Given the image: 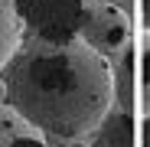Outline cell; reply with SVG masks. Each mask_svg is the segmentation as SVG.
Returning a JSON list of instances; mask_svg holds the SVG:
<instances>
[{
	"mask_svg": "<svg viewBox=\"0 0 150 147\" xmlns=\"http://www.w3.org/2000/svg\"><path fill=\"white\" fill-rule=\"evenodd\" d=\"M0 82L7 105L52 147L85 144L114 108L111 62L79 39L42 43L23 36Z\"/></svg>",
	"mask_w": 150,
	"mask_h": 147,
	"instance_id": "cell-1",
	"label": "cell"
},
{
	"mask_svg": "<svg viewBox=\"0 0 150 147\" xmlns=\"http://www.w3.org/2000/svg\"><path fill=\"white\" fill-rule=\"evenodd\" d=\"M79 43H85L105 62H114L134 43L127 13L114 0H88L82 13V26H79Z\"/></svg>",
	"mask_w": 150,
	"mask_h": 147,
	"instance_id": "cell-2",
	"label": "cell"
},
{
	"mask_svg": "<svg viewBox=\"0 0 150 147\" xmlns=\"http://www.w3.org/2000/svg\"><path fill=\"white\" fill-rule=\"evenodd\" d=\"M88 0H23V36L42 43H72L79 39L82 13Z\"/></svg>",
	"mask_w": 150,
	"mask_h": 147,
	"instance_id": "cell-3",
	"label": "cell"
},
{
	"mask_svg": "<svg viewBox=\"0 0 150 147\" xmlns=\"http://www.w3.org/2000/svg\"><path fill=\"white\" fill-rule=\"evenodd\" d=\"M134 79H137V49L131 43L111 62V85H114V108L117 111L134 114V108H137V92H134L137 85H134Z\"/></svg>",
	"mask_w": 150,
	"mask_h": 147,
	"instance_id": "cell-4",
	"label": "cell"
},
{
	"mask_svg": "<svg viewBox=\"0 0 150 147\" xmlns=\"http://www.w3.org/2000/svg\"><path fill=\"white\" fill-rule=\"evenodd\" d=\"M85 147H134V114L111 108L91 131Z\"/></svg>",
	"mask_w": 150,
	"mask_h": 147,
	"instance_id": "cell-5",
	"label": "cell"
},
{
	"mask_svg": "<svg viewBox=\"0 0 150 147\" xmlns=\"http://www.w3.org/2000/svg\"><path fill=\"white\" fill-rule=\"evenodd\" d=\"M23 0H0V72L23 43Z\"/></svg>",
	"mask_w": 150,
	"mask_h": 147,
	"instance_id": "cell-6",
	"label": "cell"
},
{
	"mask_svg": "<svg viewBox=\"0 0 150 147\" xmlns=\"http://www.w3.org/2000/svg\"><path fill=\"white\" fill-rule=\"evenodd\" d=\"M26 137H39V134L10 105H0V147H13L16 141H26Z\"/></svg>",
	"mask_w": 150,
	"mask_h": 147,
	"instance_id": "cell-7",
	"label": "cell"
},
{
	"mask_svg": "<svg viewBox=\"0 0 150 147\" xmlns=\"http://www.w3.org/2000/svg\"><path fill=\"white\" fill-rule=\"evenodd\" d=\"M137 49V75H140V111L150 114V33L140 36V46L134 43Z\"/></svg>",
	"mask_w": 150,
	"mask_h": 147,
	"instance_id": "cell-8",
	"label": "cell"
},
{
	"mask_svg": "<svg viewBox=\"0 0 150 147\" xmlns=\"http://www.w3.org/2000/svg\"><path fill=\"white\" fill-rule=\"evenodd\" d=\"M13 147H52V144H46L42 137H26V141H16ZM69 147H85V144H69Z\"/></svg>",
	"mask_w": 150,
	"mask_h": 147,
	"instance_id": "cell-9",
	"label": "cell"
},
{
	"mask_svg": "<svg viewBox=\"0 0 150 147\" xmlns=\"http://www.w3.org/2000/svg\"><path fill=\"white\" fill-rule=\"evenodd\" d=\"M140 20H144V33H150V0H140Z\"/></svg>",
	"mask_w": 150,
	"mask_h": 147,
	"instance_id": "cell-10",
	"label": "cell"
},
{
	"mask_svg": "<svg viewBox=\"0 0 150 147\" xmlns=\"http://www.w3.org/2000/svg\"><path fill=\"white\" fill-rule=\"evenodd\" d=\"M140 144L150 147V114H144V124H140Z\"/></svg>",
	"mask_w": 150,
	"mask_h": 147,
	"instance_id": "cell-11",
	"label": "cell"
},
{
	"mask_svg": "<svg viewBox=\"0 0 150 147\" xmlns=\"http://www.w3.org/2000/svg\"><path fill=\"white\" fill-rule=\"evenodd\" d=\"M0 105H7V92H4V82H0Z\"/></svg>",
	"mask_w": 150,
	"mask_h": 147,
	"instance_id": "cell-12",
	"label": "cell"
}]
</instances>
